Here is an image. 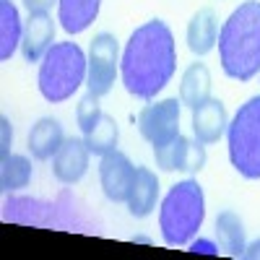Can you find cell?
<instances>
[{
  "instance_id": "12",
  "label": "cell",
  "mask_w": 260,
  "mask_h": 260,
  "mask_svg": "<svg viewBox=\"0 0 260 260\" xmlns=\"http://www.w3.org/2000/svg\"><path fill=\"white\" fill-rule=\"evenodd\" d=\"M62 143H65V130H62L60 120H55V117H42L29 130V151L39 161L55 159Z\"/></svg>"
},
{
  "instance_id": "21",
  "label": "cell",
  "mask_w": 260,
  "mask_h": 260,
  "mask_svg": "<svg viewBox=\"0 0 260 260\" xmlns=\"http://www.w3.org/2000/svg\"><path fill=\"white\" fill-rule=\"evenodd\" d=\"M187 141L182 133L169 141L164 146H154V159H156V167L161 172H182L185 167V154H187Z\"/></svg>"
},
{
  "instance_id": "5",
  "label": "cell",
  "mask_w": 260,
  "mask_h": 260,
  "mask_svg": "<svg viewBox=\"0 0 260 260\" xmlns=\"http://www.w3.org/2000/svg\"><path fill=\"white\" fill-rule=\"evenodd\" d=\"M229 161L245 180H260V96L247 99L226 127Z\"/></svg>"
},
{
  "instance_id": "2",
  "label": "cell",
  "mask_w": 260,
  "mask_h": 260,
  "mask_svg": "<svg viewBox=\"0 0 260 260\" xmlns=\"http://www.w3.org/2000/svg\"><path fill=\"white\" fill-rule=\"evenodd\" d=\"M219 57L224 73L234 81H250L260 73V0H247L224 21Z\"/></svg>"
},
{
  "instance_id": "4",
  "label": "cell",
  "mask_w": 260,
  "mask_h": 260,
  "mask_svg": "<svg viewBox=\"0 0 260 260\" xmlns=\"http://www.w3.org/2000/svg\"><path fill=\"white\" fill-rule=\"evenodd\" d=\"M86 71H89V57L76 42H57L39 62V94L52 104L71 99L81 89V83H86Z\"/></svg>"
},
{
  "instance_id": "17",
  "label": "cell",
  "mask_w": 260,
  "mask_h": 260,
  "mask_svg": "<svg viewBox=\"0 0 260 260\" xmlns=\"http://www.w3.org/2000/svg\"><path fill=\"white\" fill-rule=\"evenodd\" d=\"M216 237H219V247L226 250L232 257H240L245 250V224L234 211H221L216 216Z\"/></svg>"
},
{
  "instance_id": "24",
  "label": "cell",
  "mask_w": 260,
  "mask_h": 260,
  "mask_svg": "<svg viewBox=\"0 0 260 260\" xmlns=\"http://www.w3.org/2000/svg\"><path fill=\"white\" fill-rule=\"evenodd\" d=\"M55 3H60V0H24L29 13H47Z\"/></svg>"
},
{
  "instance_id": "20",
  "label": "cell",
  "mask_w": 260,
  "mask_h": 260,
  "mask_svg": "<svg viewBox=\"0 0 260 260\" xmlns=\"http://www.w3.org/2000/svg\"><path fill=\"white\" fill-rule=\"evenodd\" d=\"M117 138H120V130H117L115 117L102 115V120L86 133V146H89L91 154L104 156V154H110V151L117 148Z\"/></svg>"
},
{
  "instance_id": "15",
  "label": "cell",
  "mask_w": 260,
  "mask_h": 260,
  "mask_svg": "<svg viewBox=\"0 0 260 260\" xmlns=\"http://www.w3.org/2000/svg\"><path fill=\"white\" fill-rule=\"evenodd\" d=\"M99 6L102 0H60L57 21L68 34H81L94 24V18L99 16Z\"/></svg>"
},
{
  "instance_id": "16",
  "label": "cell",
  "mask_w": 260,
  "mask_h": 260,
  "mask_svg": "<svg viewBox=\"0 0 260 260\" xmlns=\"http://www.w3.org/2000/svg\"><path fill=\"white\" fill-rule=\"evenodd\" d=\"M211 86L213 81H211V71L206 68V62H190L180 81V102L192 110V107L211 99Z\"/></svg>"
},
{
  "instance_id": "22",
  "label": "cell",
  "mask_w": 260,
  "mask_h": 260,
  "mask_svg": "<svg viewBox=\"0 0 260 260\" xmlns=\"http://www.w3.org/2000/svg\"><path fill=\"white\" fill-rule=\"evenodd\" d=\"M102 104H99V96L96 94H86V96H81V102H78V107H76V120H78V127L83 130V136L89 133V130L102 120Z\"/></svg>"
},
{
  "instance_id": "25",
  "label": "cell",
  "mask_w": 260,
  "mask_h": 260,
  "mask_svg": "<svg viewBox=\"0 0 260 260\" xmlns=\"http://www.w3.org/2000/svg\"><path fill=\"white\" fill-rule=\"evenodd\" d=\"M190 252H203V255H216V252H219V247H216L213 242H208V240H195V242H190Z\"/></svg>"
},
{
  "instance_id": "23",
  "label": "cell",
  "mask_w": 260,
  "mask_h": 260,
  "mask_svg": "<svg viewBox=\"0 0 260 260\" xmlns=\"http://www.w3.org/2000/svg\"><path fill=\"white\" fill-rule=\"evenodd\" d=\"M206 143H201L198 138H190L187 141V154H185V167H182V172H185V175H198V172L206 167Z\"/></svg>"
},
{
  "instance_id": "1",
  "label": "cell",
  "mask_w": 260,
  "mask_h": 260,
  "mask_svg": "<svg viewBox=\"0 0 260 260\" xmlns=\"http://www.w3.org/2000/svg\"><path fill=\"white\" fill-rule=\"evenodd\" d=\"M175 68V37L161 18H151L130 34L120 57V76L127 94L151 102L172 81Z\"/></svg>"
},
{
  "instance_id": "7",
  "label": "cell",
  "mask_w": 260,
  "mask_h": 260,
  "mask_svg": "<svg viewBox=\"0 0 260 260\" xmlns=\"http://www.w3.org/2000/svg\"><path fill=\"white\" fill-rule=\"evenodd\" d=\"M180 99L151 102L138 112V133L151 146H164L180 136Z\"/></svg>"
},
{
  "instance_id": "10",
  "label": "cell",
  "mask_w": 260,
  "mask_h": 260,
  "mask_svg": "<svg viewBox=\"0 0 260 260\" xmlns=\"http://www.w3.org/2000/svg\"><path fill=\"white\" fill-rule=\"evenodd\" d=\"M55 42V21L47 13H29L21 37V55L26 62H42Z\"/></svg>"
},
{
  "instance_id": "9",
  "label": "cell",
  "mask_w": 260,
  "mask_h": 260,
  "mask_svg": "<svg viewBox=\"0 0 260 260\" xmlns=\"http://www.w3.org/2000/svg\"><path fill=\"white\" fill-rule=\"evenodd\" d=\"M89 156L91 151L86 146V138H65L60 151L52 159V172L57 182L62 185H76L83 180L86 169H89Z\"/></svg>"
},
{
  "instance_id": "8",
  "label": "cell",
  "mask_w": 260,
  "mask_h": 260,
  "mask_svg": "<svg viewBox=\"0 0 260 260\" xmlns=\"http://www.w3.org/2000/svg\"><path fill=\"white\" fill-rule=\"evenodd\" d=\"M99 182H102L104 195L112 203H127L130 190H133V182H136V167L130 164V159L122 154V151L115 148V151L102 156Z\"/></svg>"
},
{
  "instance_id": "26",
  "label": "cell",
  "mask_w": 260,
  "mask_h": 260,
  "mask_svg": "<svg viewBox=\"0 0 260 260\" xmlns=\"http://www.w3.org/2000/svg\"><path fill=\"white\" fill-rule=\"evenodd\" d=\"M240 257H245V260H260V240H255V242L245 245V250H242V255H240Z\"/></svg>"
},
{
  "instance_id": "13",
  "label": "cell",
  "mask_w": 260,
  "mask_h": 260,
  "mask_svg": "<svg viewBox=\"0 0 260 260\" xmlns=\"http://www.w3.org/2000/svg\"><path fill=\"white\" fill-rule=\"evenodd\" d=\"M219 42V21L213 8H201L187 24V47L192 55H208Z\"/></svg>"
},
{
  "instance_id": "19",
  "label": "cell",
  "mask_w": 260,
  "mask_h": 260,
  "mask_svg": "<svg viewBox=\"0 0 260 260\" xmlns=\"http://www.w3.org/2000/svg\"><path fill=\"white\" fill-rule=\"evenodd\" d=\"M31 180V161L21 154H8L0 159V190L13 192L26 187Z\"/></svg>"
},
{
  "instance_id": "11",
  "label": "cell",
  "mask_w": 260,
  "mask_h": 260,
  "mask_svg": "<svg viewBox=\"0 0 260 260\" xmlns=\"http://www.w3.org/2000/svg\"><path fill=\"white\" fill-rule=\"evenodd\" d=\"M229 117L221 99H206L203 104L192 107V133L201 143H219V138L226 133Z\"/></svg>"
},
{
  "instance_id": "3",
  "label": "cell",
  "mask_w": 260,
  "mask_h": 260,
  "mask_svg": "<svg viewBox=\"0 0 260 260\" xmlns=\"http://www.w3.org/2000/svg\"><path fill=\"white\" fill-rule=\"evenodd\" d=\"M206 219V198L203 187L192 177L172 185L161 201L159 211V229L169 247L190 245L192 237L201 232Z\"/></svg>"
},
{
  "instance_id": "14",
  "label": "cell",
  "mask_w": 260,
  "mask_h": 260,
  "mask_svg": "<svg viewBox=\"0 0 260 260\" xmlns=\"http://www.w3.org/2000/svg\"><path fill=\"white\" fill-rule=\"evenodd\" d=\"M159 201V180L151 169L146 167H136V182L133 190H130L127 198V211L136 219H146V216L156 208Z\"/></svg>"
},
{
  "instance_id": "6",
  "label": "cell",
  "mask_w": 260,
  "mask_h": 260,
  "mask_svg": "<svg viewBox=\"0 0 260 260\" xmlns=\"http://www.w3.org/2000/svg\"><path fill=\"white\" fill-rule=\"evenodd\" d=\"M89 71H86V86L96 96H107L115 86L120 71V45L112 34H96L89 45Z\"/></svg>"
},
{
  "instance_id": "18",
  "label": "cell",
  "mask_w": 260,
  "mask_h": 260,
  "mask_svg": "<svg viewBox=\"0 0 260 260\" xmlns=\"http://www.w3.org/2000/svg\"><path fill=\"white\" fill-rule=\"evenodd\" d=\"M21 37H24V26L16 6L11 0H0V60H11L16 47H21Z\"/></svg>"
}]
</instances>
